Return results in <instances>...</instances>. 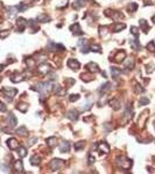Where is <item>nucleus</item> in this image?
<instances>
[{
  "instance_id": "f257e3e1",
  "label": "nucleus",
  "mask_w": 155,
  "mask_h": 174,
  "mask_svg": "<svg viewBox=\"0 0 155 174\" xmlns=\"http://www.w3.org/2000/svg\"><path fill=\"white\" fill-rule=\"evenodd\" d=\"M32 89L40 92L41 97H46L48 93L53 90V82H51V81H47V82H40V84H38L36 86H33V87H32Z\"/></svg>"
},
{
  "instance_id": "f03ea898",
  "label": "nucleus",
  "mask_w": 155,
  "mask_h": 174,
  "mask_svg": "<svg viewBox=\"0 0 155 174\" xmlns=\"http://www.w3.org/2000/svg\"><path fill=\"white\" fill-rule=\"evenodd\" d=\"M117 164H118V166L121 167V168L128 169V168H131V166H132V160H129L128 158L121 155V157L117 158Z\"/></svg>"
},
{
  "instance_id": "7ed1b4c3",
  "label": "nucleus",
  "mask_w": 155,
  "mask_h": 174,
  "mask_svg": "<svg viewBox=\"0 0 155 174\" xmlns=\"http://www.w3.org/2000/svg\"><path fill=\"white\" fill-rule=\"evenodd\" d=\"M1 92L4 93V95H5L8 100H11V99H13V97L17 95L18 90L15 89V88H12V87H4Z\"/></svg>"
},
{
  "instance_id": "20e7f679",
  "label": "nucleus",
  "mask_w": 155,
  "mask_h": 174,
  "mask_svg": "<svg viewBox=\"0 0 155 174\" xmlns=\"http://www.w3.org/2000/svg\"><path fill=\"white\" fill-rule=\"evenodd\" d=\"M63 166V160L61 159H53L51 161H50V168H51V171H58L61 167Z\"/></svg>"
},
{
  "instance_id": "39448f33",
  "label": "nucleus",
  "mask_w": 155,
  "mask_h": 174,
  "mask_svg": "<svg viewBox=\"0 0 155 174\" xmlns=\"http://www.w3.org/2000/svg\"><path fill=\"white\" fill-rule=\"evenodd\" d=\"M105 14L106 15H108V16H111V18H112L113 20H115V21H118V20H120V19L124 18V15H122L121 13L115 12V11H106Z\"/></svg>"
},
{
  "instance_id": "423d86ee",
  "label": "nucleus",
  "mask_w": 155,
  "mask_h": 174,
  "mask_svg": "<svg viewBox=\"0 0 155 174\" xmlns=\"http://www.w3.org/2000/svg\"><path fill=\"white\" fill-rule=\"evenodd\" d=\"M50 71H51V67H50V65L47 64V63H42V64H40V66H39V72H40L41 74H47V73H49Z\"/></svg>"
},
{
  "instance_id": "0eeeda50",
  "label": "nucleus",
  "mask_w": 155,
  "mask_h": 174,
  "mask_svg": "<svg viewBox=\"0 0 155 174\" xmlns=\"http://www.w3.org/2000/svg\"><path fill=\"white\" fill-rule=\"evenodd\" d=\"M27 74L26 73H20V74H14V76L11 77V80H12V82H20V81L25 80V79H27Z\"/></svg>"
},
{
  "instance_id": "6e6552de",
  "label": "nucleus",
  "mask_w": 155,
  "mask_h": 174,
  "mask_svg": "<svg viewBox=\"0 0 155 174\" xmlns=\"http://www.w3.org/2000/svg\"><path fill=\"white\" fill-rule=\"evenodd\" d=\"M68 66L71 67L73 71H77V70L80 67V64H79V62L76 60V59H69L68 60Z\"/></svg>"
},
{
  "instance_id": "1a4fd4ad",
  "label": "nucleus",
  "mask_w": 155,
  "mask_h": 174,
  "mask_svg": "<svg viewBox=\"0 0 155 174\" xmlns=\"http://www.w3.org/2000/svg\"><path fill=\"white\" fill-rule=\"evenodd\" d=\"M7 146L11 148V150H15V148L19 147V142L15 138H10L7 140Z\"/></svg>"
},
{
  "instance_id": "9d476101",
  "label": "nucleus",
  "mask_w": 155,
  "mask_h": 174,
  "mask_svg": "<svg viewBox=\"0 0 155 174\" xmlns=\"http://www.w3.org/2000/svg\"><path fill=\"white\" fill-rule=\"evenodd\" d=\"M7 123H8V125H10L11 128H13V127L17 125L18 120H17V117H15L14 114H10V115L7 116Z\"/></svg>"
},
{
  "instance_id": "9b49d317",
  "label": "nucleus",
  "mask_w": 155,
  "mask_h": 174,
  "mask_svg": "<svg viewBox=\"0 0 155 174\" xmlns=\"http://www.w3.org/2000/svg\"><path fill=\"white\" fill-rule=\"evenodd\" d=\"M26 24H27V22H26V20H25V19H22V18H19V19H18V21H17L18 31H24V30H25V27H26Z\"/></svg>"
},
{
  "instance_id": "f8f14e48",
  "label": "nucleus",
  "mask_w": 155,
  "mask_h": 174,
  "mask_svg": "<svg viewBox=\"0 0 155 174\" xmlns=\"http://www.w3.org/2000/svg\"><path fill=\"white\" fill-rule=\"evenodd\" d=\"M60 150H61V152H63V153L69 152V150H70V143L67 142V140L61 142V144H60Z\"/></svg>"
},
{
  "instance_id": "ddd939ff",
  "label": "nucleus",
  "mask_w": 155,
  "mask_h": 174,
  "mask_svg": "<svg viewBox=\"0 0 155 174\" xmlns=\"http://www.w3.org/2000/svg\"><path fill=\"white\" fill-rule=\"evenodd\" d=\"M48 49L49 50H58V51H63L64 50V45L62 44H56V43H53V42H49V45H48Z\"/></svg>"
},
{
  "instance_id": "4468645a",
  "label": "nucleus",
  "mask_w": 155,
  "mask_h": 174,
  "mask_svg": "<svg viewBox=\"0 0 155 174\" xmlns=\"http://www.w3.org/2000/svg\"><path fill=\"white\" fill-rule=\"evenodd\" d=\"M98 151H101L103 153H108L110 152V146H108L107 143L101 142V143H99V145H98Z\"/></svg>"
},
{
  "instance_id": "2eb2a0df",
  "label": "nucleus",
  "mask_w": 155,
  "mask_h": 174,
  "mask_svg": "<svg viewBox=\"0 0 155 174\" xmlns=\"http://www.w3.org/2000/svg\"><path fill=\"white\" fill-rule=\"evenodd\" d=\"M133 116V109H132L131 104H127L126 106V110H125V120L129 121Z\"/></svg>"
},
{
  "instance_id": "dca6fc26",
  "label": "nucleus",
  "mask_w": 155,
  "mask_h": 174,
  "mask_svg": "<svg viewBox=\"0 0 155 174\" xmlns=\"http://www.w3.org/2000/svg\"><path fill=\"white\" fill-rule=\"evenodd\" d=\"M14 169L17 173H22L24 172V164H22V160H17L14 162Z\"/></svg>"
},
{
  "instance_id": "f3484780",
  "label": "nucleus",
  "mask_w": 155,
  "mask_h": 174,
  "mask_svg": "<svg viewBox=\"0 0 155 174\" xmlns=\"http://www.w3.org/2000/svg\"><path fill=\"white\" fill-rule=\"evenodd\" d=\"M70 30L72 31L73 35H80V34H82V30H80L79 23H75V24L70 26Z\"/></svg>"
},
{
  "instance_id": "a211bd4d",
  "label": "nucleus",
  "mask_w": 155,
  "mask_h": 174,
  "mask_svg": "<svg viewBox=\"0 0 155 174\" xmlns=\"http://www.w3.org/2000/svg\"><path fill=\"white\" fill-rule=\"evenodd\" d=\"M110 88H111V84L110 82H105V84H103V85L100 86V88H99V92H100L101 95H105L106 93L110 90Z\"/></svg>"
},
{
  "instance_id": "6ab92c4d",
  "label": "nucleus",
  "mask_w": 155,
  "mask_h": 174,
  "mask_svg": "<svg viewBox=\"0 0 155 174\" xmlns=\"http://www.w3.org/2000/svg\"><path fill=\"white\" fill-rule=\"evenodd\" d=\"M124 58H126V52H125L124 50H120L119 52L115 55V62L117 63H121L122 60H124Z\"/></svg>"
},
{
  "instance_id": "aec40b11",
  "label": "nucleus",
  "mask_w": 155,
  "mask_h": 174,
  "mask_svg": "<svg viewBox=\"0 0 155 174\" xmlns=\"http://www.w3.org/2000/svg\"><path fill=\"white\" fill-rule=\"evenodd\" d=\"M67 116H68L71 121H76L78 118V113H77V110H76V109H71V110L68 111V115H67Z\"/></svg>"
},
{
  "instance_id": "412c9836",
  "label": "nucleus",
  "mask_w": 155,
  "mask_h": 174,
  "mask_svg": "<svg viewBox=\"0 0 155 174\" xmlns=\"http://www.w3.org/2000/svg\"><path fill=\"white\" fill-rule=\"evenodd\" d=\"M87 69H89V71L91 72V73H96V72L99 71V66L96 63H92V62L87 64Z\"/></svg>"
},
{
  "instance_id": "4be33fe9",
  "label": "nucleus",
  "mask_w": 155,
  "mask_h": 174,
  "mask_svg": "<svg viewBox=\"0 0 155 174\" xmlns=\"http://www.w3.org/2000/svg\"><path fill=\"white\" fill-rule=\"evenodd\" d=\"M134 58L133 57H128L125 59V66L128 67V69H133L134 67Z\"/></svg>"
},
{
  "instance_id": "5701e85b",
  "label": "nucleus",
  "mask_w": 155,
  "mask_h": 174,
  "mask_svg": "<svg viewBox=\"0 0 155 174\" xmlns=\"http://www.w3.org/2000/svg\"><path fill=\"white\" fill-rule=\"evenodd\" d=\"M47 145L49 146V147H55V146L57 145L56 137H49V138L47 139Z\"/></svg>"
},
{
  "instance_id": "b1692460",
  "label": "nucleus",
  "mask_w": 155,
  "mask_h": 174,
  "mask_svg": "<svg viewBox=\"0 0 155 174\" xmlns=\"http://www.w3.org/2000/svg\"><path fill=\"white\" fill-rule=\"evenodd\" d=\"M139 22H140V27H141V29H142V31L147 34L148 30H149V26H148L147 21L146 20H140Z\"/></svg>"
},
{
  "instance_id": "393cba45",
  "label": "nucleus",
  "mask_w": 155,
  "mask_h": 174,
  "mask_svg": "<svg viewBox=\"0 0 155 174\" xmlns=\"http://www.w3.org/2000/svg\"><path fill=\"white\" fill-rule=\"evenodd\" d=\"M126 28V24L125 23H115L114 26H113V31L114 32H118V31H121L122 29H125Z\"/></svg>"
},
{
  "instance_id": "a878e982",
  "label": "nucleus",
  "mask_w": 155,
  "mask_h": 174,
  "mask_svg": "<svg viewBox=\"0 0 155 174\" xmlns=\"http://www.w3.org/2000/svg\"><path fill=\"white\" fill-rule=\"evenodd\" d=\"M31 164L34 165V166H39V165L41 164V158L39 157V155H33V157L31 158Z\"/></svg>"
},
{
  "instance_id": "bb28decb",
  "label": "nucleus",
  "mask_w": 155,
  "mask_h": 174,
  "mask_svg": "<svg viewBox=\"0 0 155 174\" xmlns=\"http://www.w3.org/2000/svg\"><path fill=\"white\" fill-rule=\"evenodd\" d=\"M17 134L19 135V136H22V137L28 136V130H27L25 127H20L19 129H17Z\"/></svg>"
},
{
  "instance_id": "cd10ccee",
  "label": "nucleus",
  "mask_w": 155,
  "mask_h": 174,
  "mask_svg": "<svg viewBox=\"0 0 155 174\" xmlns=\"http://www.w3.org/2000/svg\"><path fill=\"white\" fill-rule=\"evenodd\" d=\"M36 20H38L39 22H49L50 18L47 15V14H40V15L38 16V19H36Z\"/></svg>"
},
{
  "instance_id": "c85d7f7f",
  "label": "nucleus",
  "mask_w": 155,
  "mask_h": 174,
  "mask_svg": "<svg viewBox=\"0 0 155 174\" xmlns=\"http://www.w3.org/2000/svg\"><path fill=\"white\" fill-rule=\"evenodd\" d=\"M129 43H131L132 48L135 49V50H139V49H140V43H139L138 37H135L134 39H131V41H129Z\"/></svg>"
},
{
  "instance_id": "c756f323",
  "label": "nucleus",
  "mask_w": 155,
  "mask_h": 174,
  "mask_svg": "<svg viewBox=\"0 0 155 174\" xmlns=\"http://www.w3.org/2000/svg\"><path fill=\"white\" fill-rule=\"evenodd\" d=\"M111 74H112V77L114 79H117L121 74V71L119 69H117V67H111Z\"/></svg>"
},
{
  "instance_id": "7c9ffc66",
  "label": "nucleus",
  "mask_w": 155,
  "mask_h": 174,
  "mask_svg": "<svg viewBox=\"0 0 155 174\" xmlns=\"http://www.w3.org/2000/svg\"><path fill=\"white\" fill-rule=\"evenodd\" d=\"M18 154L20 155V158H25L27 155V150L24 146H19L18 147Z\"/></svg>"
},
{
  "instance_id": "2f4dec72",
  "label": "nucleus",
  "mask_w": 155,
  "mask_h": 174,
  "mask_svg": "<svg viewBox=\"0 0 155 174\" xmlns=\"http://www.w3.org/2000/svg\"><path fill=\"white\" fill-rule=\"evenodd\" d=\"M25 63H26L28 69H33V67L35 66V60H34V58H27V59L25 60Z\"/></svg>"
},
{
  "instance_id": "473e14b6",
  "label": "nucleus",
  "mask_w": 155,
  "mask_h": 174,
  "mask_svg": "<svg viewBox=\"0 0 155 174\" xmlns=\"http://www.w3.org/2000/svg\"><path fill=\"white\" fill-rule=\"evenodd\" d=\"M85 0H76L75 2L72 4V6H73V8H76V9H79L80 7H83L85 5Z\"/></svg>"
},
{
  "instance_id": "72a5a7b5",
  "label": "nucleus",
  "mask_w": 155,
  "mask_h": 174,
  "mask_svg": "<svg viewBox=\"0 0 155 174\" xmlns=\"http://www.w3.org/2000/svg\"><path fill=\"white\" fill-rule=\"evenodd\" d=\"M17 108L19 109L20 111L25 113V111L28 110V104H26V103H18V104H17Z\"/></svg>"
},
{
  "instance_id": "f704fd0d",
  "label": "nucleus",
  "mask_w": 155,
  "mask_h": 174,
  "mask_svg": "<svg viewBox=\"0 0 155 174\" xmlns=\"http://www.w3.org/2000/svg\"><path fill=\"white\" fill-rule=\"evenodd\" d=\"M84 146H85V142H77V143L75 144V150L79 151V150H82V148H84Z\"/></svg>"
},
{
  "instance_id": "c9c22d12",
  "label": "nucleus",
  "mask_w": 155,
  "mask_h": 174,
  "mask_svg": "<svg viewBox=\"0 0 155 174\" xmlns=\"http://www.w3.org/2000/svg\"><path fill=\"white\" fill-rule=\"evenodd\" d=\"M136 8H138V4H136V2H131V4L127 6V9H128L129 12L136 11Z\"/></svg>"
},
{
  "instance_id": "e433bc0d",
  "label": "nucleus",
  "mask_w": 155,
  "mask_h": 174,
  "mask_svg": "<svg viewBox=\"0 0 155 174\" xmlns=\"http://www.w3.org/2000/svg\"><path fill=\"white\" fill-rule=\"evenodd\" d=\"M27 8H28V6H27V5H25L24 2H21V4H19V5L17 6L18 12H25Z\"/></svg>"
},
{
  "instance_id": "4c0bfd02",
  "label": "nucleus",
  "mask_w": 155,
  "mask_h": 174,
  "mask_svg": "<svg viewBox=\"0 0 155 174\" xmlns=\"http://www.w3.org/2000/svg\"><path fill=\"white\" fill-rule=\"evenodd\" d=\"M8 14H10V16H14L15 14L18 13V9L17 7H8Z\"/></svg>"
},
{
  "instance_id": "58836bf2",
  "label": "nucleus",
  "mask_w": 155,
  "mask_h": 174,
  "mask_svg": "<svg viewBox=\"0 0 155 174\" xmlns=\"http://www.w3.org/2000/svg\"><path fill=\"white\" fill-rule=\"evenodd\" d=\"M147 49L150 51V52H154V51H155V43H154V41H150L149 43L147 44Z\"/></svg>"
},
{
  "instance_id": "ea45409f",
  "label": "nucleus",
  "mask_w": 155,
  "mask_h": 174,
  "mask_svg": "<svg viewBox=\"0 0 155 174\" xmlns=\"http://www.w3.org/2000/svg\"><path fill=\"white\" fill-rule=\"evenodd\" d=\"M149 103V99L148 97H141L140 101H139V104L140 106H146V104Z\"/></svg>"
},
{
  "instance_id": "a19ab883",
  "label": "nucleus",
  "mask_w": 155,
  "mask_h": 174,
  "mask_svg": "<svg viewBox=\"0 0 155 174\" xmlns=\"http://www.w3.org/2000/svg\"><path fill=\"white\" fill-rule=\"evenodd\" d=\"M106 31H107V27H105V26L99 27V35H100V36H104V35L106 34Z\"/></svg>"
},
{
  "instance_id": "79ce46f5",
  "label": "nucleus",
  "mask_w": 155,
  "mask_h": 174,
  "mask_svg": "<svg viewBox=\"0 0 155 174\" xmlns=\"http://www.w3.org/2000/svg\"><path fill=\"white\" fill-rule=\"evenodd\" d=\"M131 32H132V34H133L135 37L139 36V29H138L136 27H134V26H133V27H131Z\"/></svg>"
},
{
  "instance_id": "37998d69",
  "label": "nucleus",
  "mask_w": 155,
  "mask_h": 174,
  "mask_svg": "<svg viewBox=\"0 0 155 174\" xmlns=\"http://www.w3.org/2000/svg\"><path fill=\"white\" fill-rule=\"evenodd\" d=\"M78 99H79V95H78V94H72V95H70V96H69V100H70L71 102L77 101Z\"/></svg>"
},
{
  "instance_id": "c03bdc74",
  "label": "nucleus",
  "mask_w": 155,
  "mask_h": 174,
  "mask_svg": "<svg viewBox=\"0 0 155 174\" xmlns=\"http://www.w3.org/2000/svg\"><path fill=\"white\" fill-rule=\"evenodd\" d=\"M91 50H92V51H94V52H101L100 46L97 45V44H93V45L91 46Z\"/></svg>"
},
{
  "instance_id": "a18cd8bd",
  "label": "nucleus",
  "mask_w": 155,
  "mask_h": 174,
  "mask_svg": "<svg viewBox=\"0 0 155 174\" xmlns=\"http://www.w3.org/2000/svg\"><path fill=\"white\" fill-rule=\"evenodd\" d=\"M10 35V30H5V31H0V38H5Z\"/></svg>"
},
{
  "instance_id": "49530a36",
  "label": "nucleus",
  "mask_w": 155,
  "mask_h": 174,
  "mask_svg": "<svg viewBox=\"0 0 155 174\" xmlns=\"http://www.w3.org/2000/svg\"><path fill=\"white\" fill-rule=\"evenodd\" d=\"M89 74H82V76H80V78H82V80H84V81H90V80H92V78H89Z\"/></svg>"
},
{
  "instance_id": "de8ad7c7",
  "label": "nucleus",
  "mask_w": 155,
  "mask_h": 174,
  "mask_svg": "<svg viewBox=\"0 0 155 174\" xmlns=\"http://www.w3.org/2000/svg\"><path fill=\"white\" fill-rule=\"evenodd\" d=\"M135 90H136V92H138V93H142L145 89H143V87H141V85H139V84H136V85H135Z\"/></svg>"
},
{
  "instance_id": "09e8293b",
  "label": "nucleus",
  "mask_w": 155,
  "mask_h": 174,
  "mask_svg": "<svg viewBox=\"0 0 155 174\" xmlns=\"http://www.w3.org/2000/svg\"><path fill=\"white\" fill-rule=\"evenodd\" d=\"M90 108H91V101H90V102L87 101L86 103H85V106L83 107L82 109H83V110H86V109H90Z\"/></svg>"
},
{
  "instance_id": "8fccbe9b",
  "label": "nucleus",
  "mask_w": 155,
  "mask_h": 174,
  "mask_svg": "<svg viewBox=\"0 0 155 174\" xmlns=\"http://www.w3.org/2000/svg\"><path fill=\"white\" fill-rule=\"evenodd\" d=\"M147 67H148V69H147V72H148V73H150V72H152V71H153V70H154V66H153V65H152V64L147 65Z\"/></svg>"
},
{
  "instance_id": "3c124183",
  "label": "nucleus",
  "mask_w": 155,
  "mask_h": 174,
  "mask_svg": "<svg viewBox=\"0 0 155 174\" xmlns=\"http://www.w3.org/2000/svg\"><path fill=\"white\" fill-rule=\"evenodd\" d=\"M0 110H6V107H5V104H4L1 101H0Z\"/></svg>"
},
{
  "instance_id": "603ef678",
  "label": "nucleus",
  "mask_w": 155,
  "mask_h": 174,
  "mask_svg": "<svg viewBox=\"0 0 155 174\" xmlns=\"http://www.w3.org/2000/svg\"><path fill=\"white\" fill-rule=\"evenodd\" d=\"M36 140H38V138H36V137H35V138H32L31 140H29V145H33V144L35 143Z\"/></svg>"
},
{
  "instance_id": "864d4df0",
  "label": "nucleus",
  "mask_w": 155,
  "mask_h": 174,
  "mask_svg": "<svg viewBox=\"0 0 155 174\" xmlns=\"http://www.w3.org/2000/svg\"><path fill=\"white\" fill-rule=\"evenodd\" d=\"M93 162H94V159H93V157L91 155V157H89V164H93Z\"/></svg>"
},
{
  "instance_id": "5fc2aeb1",
  "label": "nucleus",
  "mask_w": 155,
  "mask_h": 174,
  "mask_svg": "<svg viewBox=\"0 0 155 174\" xmlns=\"http://www.w3.org/2000/svg\"><path fill=\"white\" fill-rule=\"evenodd\" d=\"M1 168H3V171H5V172H8V167L7 166H4V165H1Z\"/></svg>"
},
{
  "instance_id": "6e6d98bb",
  "label": "nucleus",
  "mask_w": 155,
  "mask_h": 174,
  "mask_svg": "<svg viewBox=\"0 0 155 174\" xmlns=\"http://www.w3.org/2000/svg\"><path fill=\"white\" fill-rule=\"evenodd\" d=\"M3 70H4V65L0 64V71H3Z\"/></svg>"
},
{
  "instance_id": "4d7b16f0",
  "label": "nucleus",
  "mask_w": 155,
  "mask_h": 174,
  "mask_svg": "<svg viewBox=\"0 0 155 174\" xmlns=\"http://www.w3.org/2000/svg\"><path fill=\"white\" fill-rule=\"evenodd\" d=\"M153 21H154V23H155V15L153 16Z\"/></svg>"
}]
</instances>
